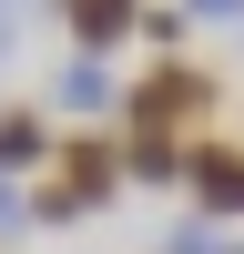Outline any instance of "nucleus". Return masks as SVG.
I'll return each mask as SVG.
<instances>
[{"label": "nucleus", "mask_w": 244, "mask_h": 254, "mask_svg": "<svg viewBox=\"0 0 244 254\" xmlns=\"http://www.w3.org/2000/svg\"><path fill=\"white\" fill-rule=\"evenodd\" d=\"M112 193H122V142L112 132H71L31 173V224H92Z\"/></svg>", "instance_id": "obj_1"}, {"label": "nucleus", "mask_w": 244, "mask_h": 254, "mask_svg": "<svg viewBox=\"0 0 244 254\" xmlns=\"http://www.w3.org/2000/svg\"><path fill=\"white\" fill-rule=\"evenodd\" d=\"M214 102H224V81L203 71V61L163 51L153 71L122 92V122H132V132H153V142H183V132H203V122H214Z\"/></svg>", "instance_id": "obj_2"}, {"label": "nucleus", "mask_w": 244, "mask_h": 254, "mask_svg": "<svg viewBox=\"0 0 244 254\" xmlns=\"http://www.w3.org/2000/svg\"><path fill=\"white\" fill-rule=\"evenodd\" d=\"M183 193H193L214 224H234V214H244V142L193 132V142H183Z\"/></svg>", "instance_id": "obj_3"}, {"label": "nucleus", "mask_w": 244, "mask_h": 254, "mask_svg": "<svg viewBox=\"0 0 244 254\" xmlns=\"http://www.w3.org/2000/svg\"><path fill=\"white\" fill-rule=\"evenodd\" d=\"M51 112H71V122L122 112V81H112V61H92V51H61V71H51Z\"/></svg>", "instance_id": "obj_4"}, {"label": "nucleus", "mask_w": 244, "mask_h": 254, "mask_svg": "<svg viewBox=\"0 0 244 254\" xmlns=\"http://www.w3.org/2000/svg\"><path fill=\"white\" fill-rule=\"evenodd\" d=\"M41 163H51V112H41V102H0V173L31 183Z\"/></svg>", "instance_id": "obj_5"}, {"label": "nucleus", "mask_w": 244, "mask_h": 254, "mask_svg": "<svg viewBox=\"0 0 244 254\" xmlns=\"http://www.w3.org/2000/svg\"><path fill=\"white\" fill-rule=\"evenodd\" d=\"M132 20H142V0H61V31L92 61H112V41H132Z\"/></svg>", "instance_id": "obj_6"}, {"label": "nucleus", "mask_w": 244, "mask_h": 254, "mask_svg": "<svg viewBox=\"0 0 244 254\" xmlns=\"http://www.w3.org/2000/svg\"><path fill=\"white\" fill-rule=\"evenodd\" d=\"M20 234H31V183H10V173H0V254H10Z\"/></svg>", "instance_id": "obj_7"}, {"label": "nucleus", "mask_w": 244, "mask_h": 254, "mask_svg": "<svg viewBox=\"0 0 244 254\" xmlns=\"http://www.w3.org/2000/svg\"><path fill=\"white\" fill-rule=\"evenodd\" d=\"M132 31L153 41V51H183V31H193V20H183V10H153V0H142V20H132Z\"/></svg>", "instance_id": "obj_8"}, {"label": "nucleus", "mask_w": 244, "mask_h": 254, "mask_svg": "<svg viewBox=\"0 0 244 254\" xmlns=\"http://www.w3.org/2000/svg\"><path fill=\"white\" fill-rule=\"evenodd\" d=\"M183 20H214V31H244V0H173Z\"/></svg>", "instance_id": "obj_9"}, {"label": "nucleus", "mask_w": 244, "mask_h": 254, "mask_svg": "<svg viewBox=\"0 0 244 254\" xmlns=\"http://www.w3.org/2000/svg\"><path fill=\"white\" fill-rule=\"evenodd\" d=\"M0 51H10V0H0Z\"/></svg>", "instance_id": "obj_10"}]
</instances>
